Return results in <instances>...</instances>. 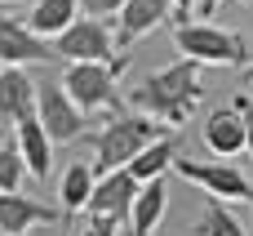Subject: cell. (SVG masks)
Masks as SVG:
<instances>
[{
  "mask_svg": "<svg viewBox=\"0 0 253 236\" xmlns=\"http://www.w3.org/2000/svg\"><path fill=\"white\" fill-rule=\"evenodd\" d=\"M196 103H200V62L196 58H178L173 67L151 71L133 89V107L165 125H187Z\"/></svg>",
  "mask_w": 253,
  "mask_h": 236,
  "instance_id": "1",
  "label": "cell"
},
{
  "mask_svg": "<svg viewBox=\"0 0 253 236\" xmlns=\"http://www.w3.org/2000/svg\"><path fill=\"white\" fill-rule=\"evenodd\" d=\"M165 134H173V125H165V120H156V116H147V112H120V116H111L107 120V129L93 138V165L98 170H120V165H129L142 147H151L156 138H165Z\"/></svg>",
  "mask_w": 253,
  "mask_h": 236,
  "instance_id": "2",
  "label": "cell"
},
{
  "mask_svg": "<svg viewBox=\"0 0 253 236\" xmlns=\"http://www.w3.org/2000/svg\"><path fill=\"white\" fill-rule=\"evenodd\" d=\"M173 45L182 58H196L200 67H249V40L213 22H178Z\"/></svg>",
  "mask_w": 253,
  "mask_h": 236,
  "instance_id": "3",
  "label": "cell"
},
{
  "mask_svg": "<svg viewBox=\"0 0 253 236\" xmlns=\"http://www.w3.org/2000/svg\"><path fill=\"white\" fill-rule=\"evenodd\" d=\"M129 67V58H116V62H67L62 71V89L76 98V107L89 116V112H102V107H116V94H120V71Z\"/></svg>",
  "mask_w": 253,
  "mask_h": 236,
  "instance_id": "4",
  "label": "cell"
},
{
  "mask_svg": "<svg viewBox=\"0 0 253 236\" xmlns=\"http://www.w3.org/2000/svg\"><path fill=\"white\" fill-rule=\"evenodd\" d=\"M53 54L62 62H116V58H125L116 49V31L107 27V18H89V13H80L62 36H53Z\"/></svg>",
  "mask_w": 253,
  "mask_h": 236,
  "instance_id": "5",
  "label": "cell"
},
{
  "mask_svg": "<svg viewBox=\"0 0 253 236\" xmlns=\"http://www.w3.org/2000/svg\"><path fill=\"white\" fill-rule=\"evenodd\" d=\"M173 170L187 178V183H196V187H205V196H218V201H253V183L231 165V161H191V156H178L173 161Z\"/></svg>",
  "mask_w": 253,
  "mask_h": 236,
  "instance_id": "6",
  "label": "cell"
},
{
  "mask_svg": "<svg viewBox=\"0 0 253 236\" xmlns=\"http://www.w3.org/2000/svg\"><path fill=\"white\" fill-rule=\"evenodd\" d=\"M36 116H40V125L49 129L53 143H71V138H80V129H84V112L76 107V98H71L62 85H40V94H36Z\"/></svg>",
  "mask_w": 253,
  "mask_h": 236,
  "instance_id": "7",
  "label": "cell"
},
{
  "mask_svg": "<svg viewBox=\"0 0 253 236\" xmlns=\"http://www.w3.org/2000/svg\"><path fill=\"white\" fill-rule=\"evenodd\" d=\"M58 58L53 45L27 27V18H9L0 13V62L4 67H31V62H49Z\"/></svg>",
  "mask_w": 253,
  "mask_h": 236,
  "instance_id": "8",
  "label": "cell"
},
{
  "mask_svg": "<svg viewBox=\"0 0 253 236\" xmlns=\"http://www.w3.org/2000/svg\"><path fill=\"white\" fill-rule=\"evenodd\" d=\"M138 178H133V170L129 165H120V170H102V178H98V187H93V196H89V210L84 214H102V219H129V210H133V196H138Z\"/></svg>",
  "mask_w": 253,
  "mask_h": 236,
  "instance_id": "9",
  "label": "cell"
},
{
  "mask_svg": "<svg viewBox=\"0 0 253 236\" xmlns=\"http://www.w3.org/2000/svg\"><path fill=\"white\" fill-rule=\"evenodd\" d=\"M169 9H173V0H125L120 18H116V49L125 54L129 45H138L142 36H151L156 27H165Z\"/></svg>",
  "mask_w": 253,
  "mask_h": 236,
  "instance_id": "10",
  "label": "cell"
},
{
  "mask_svg": "<svg viewBox=\"0 0 253 236\" xmlns=\"http://www.w3.org/2000/svg\"><path fill=\"white\" fill-rule=\"evenodd\" d=\"M13 143H18V152H22V161H27V174H31L36 183H49V170H53V138H49V129L40 125L36 112L13 125Z\"/></svg>",
  "mask_w": 253,
  "mask_h": 236,
  "instance_id": "11",
  "label": "cell"
},
{
  "mask_svg": "<svg viewBox=\"0 0 253 236\" xmlns=\"http://www.w3.org/2000/svg\"><path fill=\"white\" fill-rule=\"evenodd\" d=\"M58 223V210L22 196V192H0V232L4 236H27L31 228Z\"/></svg>",
  "mask_w": 253,
  "mask_h": 236,
  "instance_id": "12",
  "label": "cell"
},
{
  "mask_svg": "<svg viewBox=\"0 0 253 236\" xmlns=\"http://www.w3.org/2000/svg\"><path fill=\"white\" fill-rule=\"evenodd\" d=\"M205 147H209L213 156H222V161H231V156L249 152L245 120H240V112H236V107H218V112H209V120H205Z\"/></svg>",
  "mask_w": 253,
  "mask_h": 236,
  "instance_id": "13",
  "label": "cell"
},
{
  "mask_svg": "<svg viewBox=\"0 0 253 236\" xmlns=\"http://www.w3.org/2000/svg\"><path fill=\"white\" fill-rule=\"evenodd\" d=\"M36 94L40 85L27 76V67H0V120H22L36 112Z\"/></svg>",
  "mask_w": 253,
  "mask_h": 236,
  "instance_id": "14",
  "label": "cell"
},
{
  "mask_svg": "<svg viewBox=\"0 0 253 236\" xmlns=\"http://www.w3.org/2000/svg\"><path fill=\"white\" fill-rule=\"evenodd\" d=\"M165 210H169V187H165V178H147V183L138 187V196H133V210H129V236H151L160 228Z\"/></svg>",
  "mask_w": 253,
  "mask_h": 236,
  "instance_id": "15",
  "label": "cell"
},
{
  "mask_svg": "<svg viewBox=\"0 0 253 236\" xmlns=\"http://www.w3.org/2000/svg\"><path fill=\"white\" fill-rule=\"evenodd\" d=\"M93 187H98V165H89V161H71V165H67V174H62V183H58L62 214H67V219H80V214L89 210Z\"/></svg>",
  "mask_w": 253,
  "mask_h": 236,
  "instance_id": "16",
  "label": "cell"
},
{
  "mask_svg": "<svg viewBox=\"0 0 253 236\" xmlns=\"http://www.w3.org/2000/svg\"><path fill=\"white\" fill-rule=\"evenodd\" d=\"M76 18H80V0H36L31 13H27V27L40 31L44 40H53V36H62Z\"/></svg>",
  "mask_w": 253,
  "mask_h": 236,
  "instance_id": "17",
  "label": "cell"
},
{
  "mask_svg": "<svg viewBox=\"0 0 253 236\" xmlns=\"http://www.w3.org/2000/svg\"><path fill=\"white\" fill-rule=\"evenodd\" d=\"M173 161H178V134H165V138H156L151 147H142V152L129 161V170H133L138 183H147V178H160L165 170H173Z\"/></svg>",
  "mask_w": 253,
  "mask_h": 236,
  "instance_id": "18",
  "label": "cell"
},
{
  "mask_svg": "<svg viewBox=\"0 0 253 236\" xmlns=\"http://www.w3.org/2000/svg\"><path fill=\"white\" fill-rule=\"evenodd\" d=\"M196 236H249V232L240 228L236 214H227V205L218 196H209V205H205V214L196 223Z\"/></svg>",
  "mask_w": 253,
  "mask_h": 236,
  "instance_id": "19",
  "label": "cell"
},
{
  "mask_svg": "<svg viewBox=\"0 0 253 236\" xmlns=\"http://www.w3.org/2000/svg\"><path fill=\"white\" fill-rule=\"evenodd\" d=\"M22 178H27V161L18 143H0V192H18Z\"/></svg>",
  "mask_w": 253,
  "mask_h": 236,
  "instance_id": "20",
  "label": "cell"
},
{
  "mask_svg": "<svg viewBox=\"0 0 253 236\" xmlns=\"http://www.w3.org/2000/svg\"><path fill=\"white\" fill-rule=\"evenodd\" d=\"M116 232H120V223L102 219V214H84V223H80V236H116Z\"/></svg>",
  "mask_w": 253,
  "mask_h": 236,
  "instance_id": "21",
  "label": "cell"
},
{
  "mask_svg": "<svg viewBox=\"0 0 253 236\" xmlns=\"http://www.w3.org/2000/svg\"><path fill=\"white\" fill-rule=\"evenodd\" d=\"M80 9H84L89 18H111V13L125 9V0H80Z\"/></svg>",
  "mask_w": 253,
  "mask_h": 236,
  "instance_id": "22",
  "label": "cell"
},
{
  "mask_svg": "<svg viewBox=\"0 0 253 236\" xmlns=\"http://www.w3.org/2000/svg\"><path fill=\"white\" fill-rule=\"evenodd\" d=\"M236 112H240V120H245V138H249V156H253V94L236 98Z\"/></svg>",
  "mask_w": 253,
  "mask_h": 236,
  "instance_id": "23",
  "label": "cell"
},
{
  "mask_svg": "<svg viewBox=\"0 0 253 236\" xmlns=\"http://www.w3.org/2000/svg\"><path fill=\"white\" fill-rule=\"evenodd\" d=\"M191 4H196V0H173V13L187 22V18H191Z\"/></svg>",
  "mask_w": 253,
  "mask_h": 236,
  "instance_id": "24",
  "label": "cell"
},
{
  "mask_svg": "<svg viewBox=\"0 0 253 236\" xmlns=\"http://www.w3.org/2000/svg\"><path fill=\"white\" fill-rule=\"evenodd\" d=\"M218 4H222V0H200V13H205V18H213V9H218Z\"/></svg>",
  "mask_w": 253,
  "mask_h": 236,
  "instance_id": "25",
  "label": "cell"
},
{
  "mask_svg": "<svg viewBox=\"0 0 253 236\" xmlns=\"http://www.w3.org/2000/svg\"><path fill=\"white\" fill-rule=\"evenodd\" d=\"M245 80H249V85H253V62H249V67H245Z\"/></svg>",
  "mask_w": 253,
  "mask_h": 236,
  "instance_id": "26",
  "label": "cell"
},
{
  "mask_svg": "<svg viewBox=\"0 0 253 236\" xmlns=\"http://www.w3.org/2000/svg\"><path fill=\"white\" fill-rule=\"evenodd\" d=\"M0 67H4V62H0Z\"/></svg>",
  "mask_w": 253,
  "mask_h": 236,
  "instance_id": "27",
  "label": "cell"
},
{
  "mask_svg": "<svg viewBox=\"0 0 253 236\" xmlns=\"http://www.w3.org/2000/svg\"><path fill=\"white\" fill-rule=\"evenodd\" d=\"M9 4H13V0H9Z\"/></svg>",
  "mask_w": 253,
  "mask_h": 236,
  "instance_id": "28",
  "label": "cell"
}]
</instances>
